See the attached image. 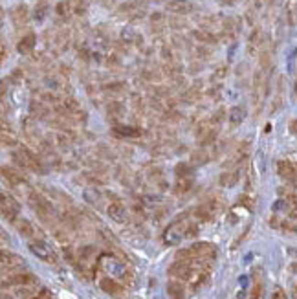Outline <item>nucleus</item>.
I'll return each mask as SVG.
<instances>
[{
    "instance_id": "obj_1",
    "label": "nucleus",
    "mask_w": 297,
    "mask_h": 299,
    "mask_svg": "<svg viewBox=\"0 0 297 299\" xmlns=\"http://www.w3.org/2000/svg\"><path fill=\"white\" fill-rule=\"evenodd\" d=\"M196 233H198V224L189 220V215L184 213V215L178 216L174 222H170L169 226L165 228L164 242L167 246H174V244H180L184 238L194 237Z\"/></svg>"
},
{
    "instance_id": "obj_2",
    "label": "nucleus",
    "mask_w": 297,
    "mask_h": 299,
    "mask_svg": "<svg viewBox=\"0 0 297 299\" xmlns=\"http://www.w3.org/2000/svg\"><path fill=\"white\" fill-rule=\"evenodd\" d=\"M96 266H98L99 272H103V274H106L108 277H114V279L121 281L126 288L134 286V274H132L121 260L116 259L114 255H108V254L99 255L98 264Z\"/></svg>"
},
{
    "instance_id": "obj_3",
    "label": "nucleus",
    "mask_w": 297,
    "mask_h": 299,
    "mask_svg": "<svg viewBox=\"0 0 297 299\" xmlns=\"http://www.w3.org/2000/svg\"><path fill=\"white\" fill-rule=\"evenodd\" d=\"M176 259L180 260H214L216 259V246L211 242H194L189 248L178 250Z\"/></svg>"
},
{
    "instance_id": "obj_4",
    "label": "nucleus",
    "mask_w": 297,
    "mask_h": 299,
    "mask_svg": "<svg viewBox=\"0 0 297 299\" xmlns=\"http://www.w3.org/2000/svg\"><path fill=\"white\" fill-rule=\"evenodd\" d=\"M13 162L20 169H26V171L32 172H38V174H44L46 172V167H44L40 156L35 154L33 150H30L28 147H18L16 150H13Z\"/></svg>"
},
{
    "instance_id": "obj_5",
    "label": "nucleus",
    "mask_w": 297,
    "mask_h": 299,
    "mask_svg": "<svg viewBox=\"0 0 297 299\" xmlns=\"http://www.w3.org/2000/svg\"><path fill=\"white\" fill-rule=\"evenodd\" d=\"M28 204H30L33 213H35L40 220L46 222V224H54L55 210H54V206H52V202H50L46 196H42L38 191H30V194H28Z\"/></svg>"
},
{
    "instance_id": "obj_6",
    "label": "nucleus",
    "mask_w": 297,
    "mask_h": 299,
    "mask_svg": "<svg viewBox=\"0 0 297 299\" xmlns=\"http://www.w3.org/2000/svg\"><path fill=\"white\" fill-rule=\"evenodd\" d=\"M224 210V200L220 196H209L208 200H204L202 204L194 208V218L200 222H211L220 211Z\"/></svg>"
},
{
    "instance_id": "obj_7",
    "label": "nucleus",
    "mask_w": 297,
    "mask_h": 299,
    "mask_svg": "<svg viewBox=\"0 0 297 299\" xmlns=\"http://www.w3.org/2000/svg\"><path fill=\"white\" fill-rule=\"evenodd\" d=\"M28 248H30V252H32L35 257H38V259L44 260V262H48V264H57V254H55V250L52 248L44 238L30 240Z\"/></svg>"
},
{
    "instance_id": "obj_8",
    "label": "nucleus",
    "mask_w": 297,
    "mask_h": 299,
    "mask_svg": "<svg viewBox=\"0 0 297 299\" xmlns=\"http://www.w3.org/2000/svg\"><path fill=\"white\" fill-rule=\"evenodd\" d=\"M37 277L30 274V272H18V274H11L10 277H4L2 279V288L8 290V288H16V286H33L37 284Z\"/></svg>"
},
{
    "instance_id": "obj_9",
    "label": "nucleus",
    "mask_w": 297,
    "mask_h": 299,
    "mask_svg": "<svg viewBox=\"0 0 297 299\" xmlns=\"http://www.w3.org/2000/svg\"><path fill=\"white\" fill-rule=\"evenodd\" d=\"M99 286L103 290L104 294H108L112 298H118V299H125L126 298V286L123 282H120L118 279L114 277H108L104 276L99 279Z\"/></svg>"
},
{
    "instance_id": "obj_10",
    "label": "nucleus",
    "mask_w": 297,
    "mask_h": 299,
    "mask_svg": "<svg viewBox=\"0 0 297 299\" xmlns=\"http://www.w3.org/2000/svg\"><path fill=\"white\" fill-rule=\"evenodd\" d=\"M145 4L143 2H138V0H130V2H125L118 8V15L128 18V20H138V18L145 17Z\"/></svg>"
},
{
    "instance_id": "obj_11",
    "label": "nucleus",
    "mask_w": 297,
    "mask_h": 299,
    "mask_svg": "<svg viewBox=\"0 0 297 299\" xmlns=\"http://www.w3.org/2000/svg\"><path fill=\"white\" fill-rule=\"evenodd\" d=\"M0 210H2V216L6 220H10L15 224L16 218H18V213H20V204L16 202L11 194L2 193V200H0Z\"/></svg>"
},
{
    "instance_id": "obj_12",
    "label": "nucleus",
    "mask_w": 297,
    "mask_h": 299,
    "mask_svg": "<svg viewBox=\"0 0 297 299\" xmlns=\"http://www.w3.org/2000/svg\"><path fill=\"white\" fill-rule=\"evenodd\" d=\"M106 213H108V216L112 220L120 222V224H123V222L126 220V216H128V211H126L123 200L118 198L116 194H110V202L108 206H106Z\"/></svg>"
},
{
    "instance_id": "obj_13",
    "label": "nucleus",
    "mask_w": 297,
    "mask_h": 299,
    "mask_svg": "<svg viewBox=\"0 0 297 299\" xmlns=\"http://www.w3.org/2000/svg\"><path fill=\"white\" fill-rule=\"evenodd\" d=\"M277 172L286 184H290L292 188H297V164L290 160H279L277 162Z\"/></svg>"
},
{
    "instance_id": "obj_14",
    "label": "nucleus",
    "mask_w": 297,
    "mask_h": 299,
    "mask_svg": "<svg viewBox=\"0 0 297 299\" xmlns=\"http://www.w3.org/2000/svg\"><path fill=\"white\" fill-rule=\"evenodd\" d=\"M0 264H2V272L8 274V272H13L18 270L24 266V259H22L20 255L13 254V252H8V250H2V254H0Z\"/></svg>"
},
{
    "instance_id": "obj_15",
    "label": "nucleus",
    "mask_w": 297,
    "mask_h": 299,
    "mask_svg": "<svg viewBox=\"0 0 297 299\" xmlns=\"http://www.w3.org/2000/svg\"><path fill=\"white\" fill-rule=\"evenodd\" d=\"M16 232L20 233L22 237L28 238V240H35V238H42V233L38 232V228L33 224V222L26 220V218H16L15 222Z\"/></svg>"
},
{
    "instance_id": "obj_16",
    "label": "nucleus",
    "mask_w": 297,
    "mask_h": 299,
    "mask_svg": "<svg viewBox=\"0 0 297 299\" xmlns=\"http://www.w3.org/2000/svg\"><path fill=\"white\" fill-rule=\"evenodd\" d=\"M167 12L172 13V15H182V17H186V15H191V13L196 12V6L189 2V0H169L167 2Z\"/></svg>"
},
{
    "instance_id": "obj_17",
    "label": "nucleus",
    "mask_w": 297,
    "mask_h": 299,
    "mask_svg": "<svg viewBox=\"0 0 297 299\" xmlns=\"http://www.w3.org/2000/svg\"><path fill=\"white\" fill-rule=\"evenodd\" d=\"M270 226L282 233H288V235H297V222L294 218H290V216L288 218H280V216L274 215L270 218Z\"/></svg>"
},
{
    "instance_id": "obj_18",
    "label": "nucleus",
    "mask_w": 297,
    "mask_h": 299,
    "mask_svg": "<svg viewBox=\"0 0 297 299\" xmlns=\"http://www.w3.org/2000/svg\"><path fill=\"white\" fill-rule=\"evenodd\" d=\"M2 176H4V180L10 184L11 188H22V186H28V180L24 178V174L18 172L16 169H13V167H8V166L2 167Z\"/></svg>"
},
{
    "instance_id": "obj_19",
    "label": "nucleus",
    "mask_w": 297,
    "mask_h": 299,
    "mask_svg": "<svg viewBox=\"0 0 297 299\" xmlns=\"http://www.w3.org/2000/svg\"><path fill=\"white\" fill-rule=\"evenodd\" d=\"M11 20L15 24V28H24L30 20V10L26 4H18L11 10Z\"/></svg>"
},
{
    "instance_id": "obj_20",
    "label": "nucleus",
    "mask_w": 297,
    "mask_h": 299,
    "mask_svg": "<svg viewBox=\"0 0 297 299\" xmlns=\"http://www.w3.org/2000/svg\"><path fill=\"white\" fill-rule=\"evenodd\" d=\"M187 282L178 281V279H170L167 282V294L170 299H186L187 298Z\"/></svg>"
},
{
    "instance_id": "obj_21",
    "label": "nucleus",
    "mask_w": 297,
    "mask_h": 299,
    "mask_svg": "<svg viewBox=\"0 0 297 299\" xmlns=\"http://www.w3.org/2000/svg\"><path fill=\"white\" fill-rule=\"evenodd\" d=\"M35 44H37V37H35V34L30 32V34H26L18 40L16 50H18V54H22V56H30L33 52V48H35Z\"/></svg>"
},
{
    "instance_id": "obj_22",
    "label": "nucleus",
    "mask_w": 297,
    "mask_h": 299,
    "mask_svg": "<svg viewBox=\"0 0 297 299\" xmlns=\"http://www.w3.org/2000/svg\"><path fill=\"white\" fill-rule=\"evenodd\" d=\"M238 180H240V172L236 169H230V171H224L218 176V186H222V188H235Z\"/></svg>"
},
{
    "instance_id": "obj_23",
    "label": "nucleus",
    "mask_w": 297,
    "mask_h": 299,
    "mask_svg": "<svg viewBox=\"0 0 297 299\" xmlns=\"http://www.w3.org/2000/svg\"><path fill=\"white\" fill-rule=\"evenodd\" d=\"M191 35L200 42V44H216V42H218V35L213 34L211 30H204V28L194 30Z\"/></svg>"
},
{
    "instance_id": "obj_24",
    "label": "nucleus",
    "mask_w": 297,
    "mask_h": 299,
    "mask_svg": "<svg viewBox=\"0 0 297 299\" xmlns=\"http://www.w3.org/2000/svg\"><path fill=\"white\" fill-rule=\"evenodd\" d=\"M264 294V282H262V276H260V268H255L253 270V288L252 294H250V299H262Z\"/></svg>"
},
{
    "instance_id": "obj_25",
    "label": "nucleus",
    "mask_w": 297,
    "mask_h": 299,
    "mask_svg": "<svg viewBox=\"0 0 297 299\" xmlns=\"http://www.w3.org/2000/svg\"><path fill=\"white\" fill-rule=\"evenodd\" d=\"M116 136H120V138H138V136H142V130L136 127H128V125H120V123H116L114 127H112Z\"/></svg>"
},
{
    "instance_id": "obj_26",
    "label": "nucleus",
    "mask_w": 297,
    "mask_h": 299,
    "mask_svg": "<svg viewBox=\"0 0 297 299\" xmlns=\"http://www.w3.org/2000/svg\"><path fill=\"white\" fill-rule=\"evenodd\" d=\"M55 15L60 18H70L74 13V6H72V0H60L55 4Z\"/></svg>"
},
{
    "instance_id": "obj_27",
    "label": "nucleus",
    "mask_w": 297,
    "mask_h": 299,
    "mask_svg": "<svg viewBox=\"0 0 297 299\" xmlns=\"http://www.w3.org/2000/svg\"><path fill=\"white\" fill-rule=\"evenodd\" d=\"M192 184H194V178L192 176H182V178H176V184H174V193L176 194H186L191 191Z\"/></svg>"
},
{
    "instance_id": "obj_28",
    "label": "nucleus",
    "mask_w": 297,
    "mask_h": 299,
    "mask_svg": "<svg viewBox=\"0 0 297 299\" xmlns=\"http://www.w3.org/2000/svg\"><path fill=\"white\" fill-rule=\"evenodd\" d=\"M282 101H284V84H282V78H279V81H277V92H275L274 103H272V108H270L272 114H275L282 106Z\"/></svg>"
},
{
    "instance_id": "obj_29",
    "label": "nucleus",
    "mask_w": 297,
    "mask_h": 299,
    "mask_svg": "<svg viewBox=\"0 0 297 299\" xmlns=\"http://www.w3.org/2000/svg\"><path fill=\"white\" fill-rule=\"evenodd\" d=\"M244 118H246V110L242 108V106H233L230 110V114H228V120H230L231 125H240L242 122H244Z\"/></svg>"
},
{
    "instance_id": "obj_30",
    "label": "nucleus",
    "mask_w": 297,
    "mask_h": 299,
    "mask_svg": "<svg viewBox=\"0 0 297 299\" xmlns=\"http://www.w3.org/2000/svg\"><path fill=\"white\" fill-rule=\"evenodd\" d=\"M200 96H202V88L198 86V84H192L189 88L184 92V103H194V101L200 100Z\"/></svg>"
},
{
    "instance_id": "obj_31",
    "label": "nucleus",
    "mask_w": 297,
    "mask_h": 299,
    "mask_svg": "<svg viewBox=\"0 0 297 299\" xmlns=\"http://www.w3.org/2000/svg\"><path fill=\"white\" fill-rule=\"evenodd\" d=\"M216 138H218V127H211L206 134H202L200 136V142L198 144L202 145V147H208V145H213L214 142H216Z\"/></svg>"
},
{
    "instance_id": "obj_32",
    "label": "nucleus",
    "mask_w": 297,
    "mask_h": 299,
    "mask_svg": "<svg viewBox=\"0 0 297 299\" xmlns=\"http://www.w3.org/2000/svg\"><path fill=\"white\" fill-rule=\"evenodd\" d=\"M30 112H32L33 118H48V110H46V106H44L42 101H32V105H30Z\"/></svg>"
},
{
    "instance_id": "obj_33",
    "label": "nucleus",
    "mask_w": 297,
    "mask_h": 299,
    "mask_svg": "<svg viewBox=\"0 0 297 299\" xmlns=\"http://www.w3.org/2000/svg\"><path fill=\"white\" fill-rule=\"evenodd\" d=\"M165 24H167V20L164 18L162 13H152L150 15V30H152L154 34H160L165 28Z\"/></svg>"
},
{
    "instance_id": "obj_34",
    "label": "nucleus",
    "mask_w": 297,
    "mask_h": 299,
    "mask_svg": "<svg viewBox=\"0 0 297 299\" xmlns=\"http://www.w3.org/2000/svg\"><path fill=\"white\" fill-rule=\"evenodd\" d=\"M106 110H108V118L120 120V118L123 116V112H125V106H123V103H120V101H112V103H108Z\"/></svg>"
},
{
    "instance_id": "obj_35",
    "label": "nucleus",
    "mask_w": 297,
    "mask_h": 299,
    "mask_svg": "<svg viewBox=\"0 0 297 299\" xmlns=\"http://www.w3.org/2000/svg\"><path fill=\"white\" fill-rule=\"evenodd\" d=\"M277 193H279L280 198L288 200L290 204H297V193L294 191V189H292V186H290V188H288V186H286V188H279V189H277Z\"/></svg>"
},
{
    "instance_id": "obj_36",
    "label": "nucleus",
    "mask_w": 297,
    "mask_h": 299,
    "mask_svg": "<svg viewBox=\"0 0 297 299\" xmlns=\"http://www.w3.org/2000/svg\"><path fill=\"white\" fill-rule=\"evenodd\" d=\"M174 174L176 178H182V176H192V167L186 162H182L178 166L174 167Z\"/></svg>"
},
{
    "instance_id": "obj_37",
    "label": "nucleus",
    "mask_w": 297,
    "mask_h": 299,
    "mask_svg": "<svg viewBox=\"0 0 297 299\" xmlns=\"http://www.w3.org/2000/svg\"><path fill=\"white\" fill-rule=\"evenodd\" d=\"M46 13H48V2L46 0H40V2H37V6H35V18L37 20H42L44 17H46Z\"/></svg>"
},
{
    "instance_id": "obj_38",
    "label": "nucleus",
    "mask_w": 297,
    "mask_h": 299,
    "mask_svg": "<svg viewBox=\"0 0 297 299\" xmlns=\"http://www.w3.org/2000/svg\"><path fill=\"white\" fill-rule=\"evenodd\" d=\"M208 160H209V154H208V152H206V150H204V149L194 150V152H192V154H191V162H192V164H194V166H198V164L202 166V164H206V162H208Z\"/></svg>"
},
{
    "instance_id": "obj_39",
    "label": "nucleus",
    "mask_w": 297,
    "mask_h": 299,
    "mask_svg": "<svg viewBox=\"0 0 297 299\" xmlns=\"http://www.w3.org/2000/svg\"><path fill=\"white\" fill-rule=\"evenodd\" d=\"M125 83H121V81H118V83H108L104 84L103 90L104 92H112V94H121V92H125Z\"/></svg>"
},
{
    "instance_id": "obj_40",
    "label": "nucleus",
    "mask_w": 297,
    "mask_h": 299,
    "mask_svg": "<svg viewBox=\"0 0 297 299\" xmlns=\"http://www.w3.org/2000/svg\"><path fill=\"white\" fill-rule=\"evenodd\" d=\"M121 39L125 40V42H138L140 35H138L132 28H126V30H123V34H121Z\"/></svg>"
},
{
    "instance_id": "obj_41",
    "label": "nucleus",
    "mask_w": 297,
    "mask_h": 299,
    "mask_svg": "<svg viewBox=\"0 0 297 299\" xmlns=\"http://www.w3.org/2000/svg\"><path fill=\"white\" fill-rule=\"evenodd\" d=\"M72 6H74V13L76 15H82V13L86 12V0H72Z\"/></svg>"
},
{
    "instance_id": "obj_42",
    "label": "nucleus",
    "mask_w": 297,
    "mask_h": 299,
    "mask_svg": "<svg viewBox=\"0 0 297 299\" xmlns=\"http://www.w3.org/2000/svg\"><path fill=\"white\" fill-rule=\"evenodd\" d=\"M176 17H178V15H176ZM176 17H170L169 20H167V26H170L172 30H184L187 26V22L184 18H176Z\"/></svg>"
},
{
    "instance_id": "obj_43",
    "label": "nucleus",
    "mask_w": 297,
    "mask_h": 299,
    "mask_svg": "<svg viewBox=\"0 0 297 299\" xmlns=\"http://www.w3.org/2000/svg\"><path fill=\"white\" fill-rule=\"evenodd\" d=\"M224 118H226V110H224V108H220V110H216V114H213V118H211V125L218 127Z\"/></svg>"
},
{
    "instance_id": "obj_44",
    "label": "nucleus",
    "mask_w": 297,
    "mask_h": 299,
    "mask_svg": "<svg viewBox=\"0 0 297 299\" xmlns=\"http://www.w3.org/2000/svg\"><path fill=\"white\" fill-rule=\"evenodd\" d=\"M2 145H4V147H8V145H10V147H15L16 145V140L13 138V136H8V132H2Z\"/></svg>"
},
{
    "instance_id": "obj_45",
    "label": "nucleus",
    "mask_w": 297,
    "mask_h": 299,
    "mask_svg": "<svg viewBox=\"0 0 297 299\" xmlns=\"http://www.w3.org/2000/svg\"><path fill=\"white\" fill-rule=\"evenodd\" d=\"M32 299H55L52 294H50V290H40L38 294H35Z\"/></svg>"
},
{
    "instance_id": "obj_46",
    "label": "nucleus",
    "mask_w": 297,
    "mask_h": 299,
    "mask_svg": "<svg viewBox=\"0 0 297 299\" xmlns=\"http://www.w3.org/2000/svg\"><path fill=\"white\" fill-rule=\"evenodd\" d=\"M226 74H228V68H226L224 64H222V66L216 68V72L213 74V81H214V79H222V78L226 76Z\"/></svg>"
},
{
    "instance_id": "obj_47",
    "label": "nucleus",
    "mask_w": 297,
    "mask_h": 299,
    "mask_svg": "<svg viewBox=\"0 0 297 299\" xmlns=\"http://www.w3.org/2000/svg\"><path fill=\"white\" fill-rule=\"evenodd\" d=\"M272 299H288V296L284 294V290H280V288H277L274 292V296H272Z\"/></svg>"
},
{
    "instance_id": "obj_48",
    "label": "nucleus",
    "mask_w": 297,
    "mask_h": 299,
    "mask_svg": "<svg viewBox=\"0 0 297 299\" xmlns=\"http://www.w3.org/2000/svg\"><path fill=\"white\" fill-rule=\"evenodd\" d=\"M6 57H8V48H6V44L2 42V61H6Z\"/></svg>"
}]
</instances>
